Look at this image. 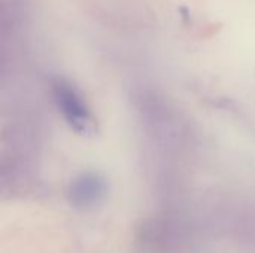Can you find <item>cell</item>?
<instances>
[{"instance_id":"6da1fadb","label":"cell","mask_w":255,"mask_h":253,"mask_svg":"<svg viewBox=\"0 0 255 253\" xmlns=\"http://www.w3.org/2000/svg\"><path fill=\"white\" fill-rule=\"evenodd\" d=\"M52 94L58 110L70 128L78 134H90L94 128V119L81 95L64 81L52 84Z\"/></svg>"},{"instance_id":"7a4b0ae2","label":"cell","mask_w":255,"mask_h":253,"mask_svg":"<svg viewBox=\"0 0 255 253\" xmlns=\"http://www.w3.org/2000/svg\"><path fill=\"white\" fill-rule=\"evenodd\" d=\"M70 201L73 206L90 207L97 204L106 194V182L94 173H85L75 179L70 186Z\"/></svg>"}]
</instances>
